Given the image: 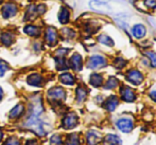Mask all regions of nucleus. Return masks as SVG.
<instances>
[{"instance_id":"nucleus-10","label":"nucleus","mask_w":156,"mask_h":145,"mask_svg":"<svg viewBox=\"0 0 156 145\" xmlns=\"http://www.w3.org/2000/svg\"><path fill=\"white\" fill-rule=\"evenodd\" d=\"M109 66H112L113 69L118 73H121L129 66V59L122 54L114 53L112 56H109Z\"/></svg>"},{"instance_id":"nucleus-32","label":"nucleus","mask_w":156,"mask_h":145,"mask_svg":"<svg viewBox=\"0 0 156 145\" xmlns=\"http://www.w3.org/2000/svg\"><path fill=\"white\" fill-rule=\"evenodd\" d=\"M25 111V107H23V105L19 104V105H16V106L14 107V108L12 109V110L10 111V116L11 119H16L18 118V116H20L23 115V112Z\"/></svg>"},{"instance_id":"nucleus-4","label":"nucleus","mask_w":156,"mask_h":145,"mask_svg":"<svg viewBox=\"0 0 156 145\" xmlns=\"http://www.w3.org/2000/svg\"><path fill=\"white\" fill-rule=\"evenodd\" d=\"M137 125L136 118L131 113H121L114 120V127L123 135H129Z\"/></svg>"},{"instance_id":"nucleus-5","label":"nucleus","mask_w":156,"mask_h":145,"mask_svg":"<svg viewBox=\"0 0 156 145\" xmlns=\"http://www.w3.org/2000/svg\"><path fill=\"white\" fill-rule=\"evenodd\" d=\"M85 66L91 71H102L109 67V55L102 52H96L86 58Z\"/></svg>"},{"instance_id":"nucleus-15","label":"nucleus","mask_w":156,"mask_h":145,"mask_svg":"<svg viewBox=\"0 0 156 145\" xmlns=\"http://www.w3.org/2000/svg\"><path fill=\"white\" fill-rule=\"evenodd\" d=\"M68 65H69V68L72 71L81 72L85 66L84 57L80 53H78V52H74L68 58Z\"/></svg>"},{"instance_id":"nucleus-3","label":"nucleus","mask_w":156,"mask_h":145,"mask_svg":"<svg viewBox=\"0 0 156 145\" xmlns=\"http://www.w3.org/2000/svg\"><path fill=\"white\" fill-rule=\"evenodd\" d=\"M109 19L112 20V23L114 25V27L126 36L129 27L134 19V14L132 12H129V11L125 10L115 11V13L112 15Z\"/></svg>"},{"instance_id":"nucleus-38","label":"nucleus","mask_w":156,"mask_h":145,"mask_svg":"<svg viewBox=\"0 0 156 145\" xmlns=\"http://www.w3.org/2000/svg\"><path fill=\"white\" fill-rule=\"evenodd\" d=\"M104 98H105V95H103V94H98V95L96 96V98H94V102L97 103V105L101 106L103 101H104Z\"/></svg>"},{"instance_id":"nucleus-19","label":"nucleus","mask_w":156,"mask_h":145,"mask_svg":"<svg viewBox=\"0 0 156 145\" xmlns=\"http://www.w3.org/2000/svg\"><path fill=\"white\" fill-rule=\"evenodd\" d=\"M140 55L144 56L147 60H148L149 70H151V71L156 70V49L155 48L150 47V48H147V49L141 50Z\"/></svg>"},{"instance_id":"nucleus-34","label":"nucleus","mask_w":156,"mask_h":145,"mask_svg":"<svg viewBox=\"0 0 156 145\" xmlns=\"http://www.w3.org/2000/svg\"><path fill=\"white\" fill-rule=\"evenodd\" d=\"M25 32L27 33L28 35H30V36L37 37L41 35V29L35 27V26H27V27L25 28Z\"/></svg>"},{"instance_id":"nucleus-28","label":"nucleus","mask_w":156,"mask_h":145,"mask_svg":"<svg viewBox=\"0 0 156 145\" xmlns=\"http://www.w3.org/2000/svg\"><path fill=\"white\" fill-rule=\"evenodd\" d=\"M32 116H38L43 112V104H41V100L39 98H37L36 100L33 101L32 103Z\"/></svg>"},{"instance_id":"nucleus-7","label":"nucleus","mask_w":156,"mask_h":145,"mask_svg":"<svg viewBox=\"0 0 156 145\" xmlns=\"http://www.w3.org/2000/svg\"><path fill=\"white\" fill-rule=\"evenodd\" d=\"M88 8L91 12L105 18H111L112 15L115 13V9L108 0H89Z\"/></svg>"},{"instance_id":"nucleus-24","label":"nucleus","mask_w":156,"mask_h":145,"mask_svg":"<svg viewBox=\"0 0 156 145\" xmlns=\"http://www.w3.org/2000/svg\"><path fill=\"white\" fill-rule=\"evenodd\" d=\"M17 11H18V8H17V5L14 3H6L5 5H3L1 9L2 16H3L4 18H11V17L15 16Z\"/></svg>"},{"instance_id":"nucleus-31","label":"nucleus","mask_w":156,"mask_h":145,"mask_svg":"<svg viewBox=\"0 0 156 145\" xmlns=\"http://www.w3.org/2000/svg\"><path fill=\"white\" fill-rule=\"evenodd\" d=\"M61 35H62V37L64 39H67V40H69V39L76 38V32L72 29V28H63L62 32H61Z\"/></svg>"},{"instance_id":"nucleus-11","label":"nucleus","mask_w":156,"mask_h":145,"mask_svg":"<svg viewBox=\"0 0 156 145\" xmlns=\"http://www.w3.org/2000/svg\"><path fill=\"white\" fill-rule=\"evenodd\" d=\"M105 25H106V22H102L100 18L94 19V20H88L85 22L83 32L86 35V37L96 36V35L103 29V27H104Z\"/></svg>"},{"instance_id":"nucleus-13","label":"nucleus","mask_w":156,"mask_h":145,"mask_svg":"<svg viewBox=\"0 0 156 145\" xmlns=\"http://www.w3.org/2000/svg\"><path fill=\"white\" fill-rule=\"evenodd\" d=\"M140 14L151 15L156 13V0H139L137 4L134 6Z\"/></svg>"},{"instance_id":"nucleus-12","label":"nucleus","mask_w":156,"mask_h":145,"mask_svg":"<svg viewBox=\"0 0 156 145\" xmlns=\"http://www.w3.org/2000/svg\"><path fill=\"white\" fill-rule=\"evenodd\" d=\"M122 80L117 74H109L105 78L104 84L102 86V90L104 92H116L119 86L121 85Z\"/></svg>"},{"instance_id":"nucleus-45","label":"nucleus","mask_w":156,"mask_h":145,"mask_svg":"<svg viewBox=\"0 0 156 145\" xmlns=\"http://www.w3.org/2000/svg\"><path fill=\"white\" fill-rule=\"evenodd\" d=\"M155 38H156V33H155Z\"/></svg>"},{"instance_id":"nucleus-18","label":"nucleus","mask_w":156,"mask_h":145,"mask_svg":"<svg viewBox=\"0 0 156 145\" xmlns=\"http://www.w3.org/2000/svg\"><path fill=\"white\" fill-rule=\"evenodd\" d=\"M103 135L97 129H89L85 133V145H100Z\"/></svg>"},{"instance_id":"nucleus-27","label":"nucleus","mask_w":156,"mask_h":145,"mask_svg":"<svg viewBox=\"0 0 156 145\" xmlns=\"http://www.w3.org/2000/svg\"><path fill=\"white\" fill-rule=\"evenodd\" d=\"M27 83L31 86H35V87H39L43 85V78L41 75L37 73H33L31 75L28 76L27 78Z\"/></svg>"},{"instance_id":"nucleus-17","label":"nucleus","mask_w":156,"mask_h":145,"mask_svg":"<svg viewBox=\"0 0 156 145\" xmlns=\"http://www.w3.org/2000/svg\"><path fill=\"white\" fill-rule=\"evenodd\" d=\"M79 125V116L73 111H70L65 115L62 120V127L66 130H71Z\"/></svg>"},{"instance_id":"nucleus-6","label":"nucleus","mask_w":156,"mask_h":145,"mask_svg":"<svg viewBox=\"0 0 156 145\" xmlns=\"http://www.w3.org/2000/svg\"><path fill=\"white\" fill-rule=\"evenodd\" d=\"M116 93L118 94L121 103H124V104H135L136 102L139 101L140 98L139 91L137 90V88L129 86V84H125L123 82L117 89Z\"/></svg>"},{"instance_id":"nucleus-9","label":"nucleus","mask_w":156,"mask_h":145,"mask_svg":"<svg viewBox=\"0 0 156 145\" xmlns=\"http://www.w3.org/2000/svg\"><path fill=\"white\" fill-rule=\"evenodd\" d=\"M121 105V101H120L119 96L116 92H111L108 95L105 96L104 101H103L101 107L103 110L108 115H113L118 110V108Z\"/></svg>"},{"instance_id":"nucleus-41","label":"nucleus","mask_w":156,"mask_h":145,"mask_svg":"<svg viewBox=\"0 0 156 145\" xmlns=\"http://www.w3.org/2000/svg\"><path fill=\"white\" fill-rule=\"evenodd\" d=\"M126 1H127V3H129V5H132L134 8V6H135L136 4L139 2V0H126Z\"/></svg>"},{"instance_id":"nucleus-39","label":"nucleus","mask_w":156,"mask_h":145,"mask_svg":"<svg viewBox=\"0 0 156 145\" xmlns=\"http://www.w3.org/2000/svg\"><path fill=\"white\" fill-rule=\"evenodd\" d=\"M5 145H19V141L15 139V138H10V139L5 142Z\"/></svg>"},{"instance_id":"nucleus-2","label":"nucleus","mask_w":156,"mask_h":145,"mask_svg":"<svg viewBox=\"0 0 156 145\" xmlns=\"http://www.w3.org/2000/svg\"><path fill=\"white\" fill-rule=\"evenodd\" d=\"M122 74V82L135 88L141 87L147 82V73L139 66L129 65Z\"/></svg>"},{"instance_id":"nucleus-30","label":"nucleus","mask_w":156,"mask_h":145,"mask_svg":"<svg viewBox=\"0 0 156 145\" xmlns=\"http://www.w3.org/2000/svg\"><path fill=\"white\" fill-rule=\"evenodd\" d=\"M146 95L153 104L156 105V82L149 86V88L147 89Z\"/></svg>"},{"instance_id":"nucleus-21","label":"nucleus","mask_w":156,"mask_h":145,"mask_svg":"<svg viewBox=\"0 0 156 145\" xmlns=\"http://www.w3.org/2000/svg\"><path fill=\"white\" fill-rule=\"evenodd\" d=\"M48 98L52 102H63L66 100V91L62 87H53L48 91Z\"/></svg>"},{"instance_id":"nucleus-23","label":"nucleus","mask_w":156,"mask_h":145,"mask_svg":"<svg viewBox=\"0 0 156 145\" xmlns=\"http://www.w3.org/2000/svg\"><path fill=\"white\" fill-rule=\"evenodd\" d=\"M58 33L54 28H51L49 27L46 31V41L47 43L52 47V46H55L58 43Z\"/></svg>"},{"instance_id":"nucleus-35","label":"nucleus","mask_w":156,"mask_h":145,"mask_svg":"<svg viewBox=\"0 0 156 145\" xmlns=\"http://www.w3.org/2000/svg\"><path fill=\"white\" fill-rule=\"evenodd\" d=\"M35 13H37V9L35 5H30L29 8H28L27 12H26V18L28 19V20H30V19H33L35 16H36V14Z\"/></svg>"},{"instance_id":"nucleus-42","label":"nucleus","mask_w":156,"mask_h":145,"mask_svg":"<svg viewBox=\"0 0 156 145\" xmlns=\"http://www.w3.org/2000/svg\"><path fill=\"white\" fill-rule=\"evenodd\" d=\"M26 145H36V142L34 140H29V141L26 143Z\"/></svg>"},{"instance_id":"nucleus-40","label":"nucleus","mask_w":156,"mask_h":145,"mask_svg":"<svg viewBox=\"0 0 156 145\" xmlns=\"http://www.w3.org/2000/svg\"><path fill=\"white\" fill-rule=\"evenodd\" d=\"M36 9H37V14H38V15H41V14H44V13L46 12V6L43 5V4L36 6Z\"/></svg>"},{"instance_id":"nucleus-37","label":"nucleus","mask_w":156,"mask_h":145,"mask_svg":"<svg viewBox=\"0 0 156 145\" xmlns=\"http://www.w3.org/2000/svg\"><path fill=\"white\" fill-rule=\"evenodd\" d=\"M8 68H9V66L5 61L0 60V76H2L4 73H5V71L8 70Z\"/></svg>"},{"instance_id":"nucleus-8","label":"nucleus","mask_w":156,"mask_h":145,"mask_svg":"<svg viewBox=\"0 0 156 145\" xmlns=\"http://www.w3.org/2000/svg\"><path fill=\"white\" fill-rule=\"evenodd\" d=\"M94 41L96 43H98L99 46L103 48H106L107 50H116V47H117V41H116V38L111 34L109 32L104 30H101L98 34L94 36Z\"/></svg>"},{"instance_id":"nucleus-16","label":"nucleus","mask_w":156,"mask_h":145,"mask_svg":"<svg viewBox=\"0 0 156 145\" xmlns=\"http://www.w3.org/2000/svg\"><path fill=\"white\" fill-rule=\"evenodd\" d=\"M25 126L27 128L31 129L34 133H36L38 136H45L46 135V131L45 128H44V124L41 121L38 120V116H32L31 118H29L26 122Z\"/></svg>"},{"instance_id":"nucleus-33","label":"nucleus","mask_w":156,"mask_h":145,"mask_svg":"<svg viewBox=\"0 0 156 145\" xmlns=\"http://www.w3.org/2000/svg\"><path fill=\"white\" fill-rule=\"evenodd\" d=\"M0 40H1V43H3L4 46H10V45H12L13 41H14V35L10 32H5V33H3V34H1Z\"/></svg>"},{"instance_id":"nucleus-36","label":"nucleus","mask_w":156,"mask_h":145,"mask_svg":"<svg viewBox=\"0 0 156 145\" xmlns=\"http://www.w3.org/2000/svg\"><path fill=\"white\" fill-rule=\"evenodd\" d=\"M50 144L51 145H62L63 144V140H62V137L60 135H53L50 139Z\"/></svg>"},{"instance_id":"nucleus-26","label":"nucleus","mask_w":156,"mask_h":145,"mask_svg":"<svg viewBox=\"0 0 156 145\" xmlns=\"http://www.w3.org/2000/svg\"><path fill=\"white\" fill-rule=\"evenodd\" d=\"M58 18L60 23H62V25H68L70 22V19H71V12H70L69 9L66 8V6H62L60 12H58Z\"/></svg>"},{"instance_id":"nucleus-25","label":"nucleus","mask_w":156,"mask_h":145,"mask_svg":"<svg viewBox=\"0 0 156 145\" xmlns=\"http://www.w3.org/2000/svg\"><path fill=\"white\" fill-rule=\"evenodd\" d=\"M58 78H60V82L62 83V84L66 85V86H70V87L74 86L76 83V76L68 71H65V72H63V73H61V75Z\"/></svg>"},{"instance_id":"nucleus-29","label":"nucleus","mask_w":156,"mask_h":145,"mask_svg":"<svg viewBox=\"0 0 156 145\" xmlns=\"http://www.w3.org/2000/svg\"><path fill=\"white\" fill-rule=\"evenodd\" d=\"M65 145H81L80 136L76 133H72L67 136V139L65 141Z\"/></svg>"},{"instance_id":"nucleus-46","label":"nucleus","mask_w":156,"mask_h":145,"mask_svg":"<svg viewBox=\"0 0 156 145\" xmlns=\"http://www.w3.org/2000/svg\"><path fill=\"white\" fill-rule=\"evenodd\" d=\"M0 2H1V0H0Z\"/></svg>"},{"instance_id":"nucleus-44","label":"nucleus","mask_w":156,"mask_h":145,"mask_svg":"<svg viewBox=\"0 0 156 145\" xmlns=\"http://www.w3.org/2000/svg\"><path fill=\"white\" fill-rule=\"evenodd\" d=\"M1 98H2V89H1V87H0V100H1Z\"/></svg>"},{"instance_id":"nucleus-1","label":"nucleus","mask_w":156,"mask_h":145,"mask_svg":"<svg viewBox=\"0 0 156 145\" xmlns=\"http://www.w3.org/2000/svg\"><path fill=\"white\" fill-rule=\"evenodd\" d=\"M151 28L146 20L142 19H133L127 30L126 37L133 43H139L151 35Z\"/></svg>"},{"instance_id":"nucleus-20","label":"nucleus","mask_w":156,"mask_h":145,"mask_svg":"<svg viewBox=\"0 0 156 145\" xmlns=\"http://www.w3.org/2000/svg\"><path fill=\"white\" fill-rule=\"evenodd\" d=\"M89 89L84 84H79L74 90V98L78 104H83L88 98Z\"/></svg>"},{"instance_id":"nucleus-14","label":"nucleus","mask_w":156,"mask_h":145,"mask_svg":"<svg viewBox=\"0 0 156 145\" xmlns=\"http://www.w3.org/2000/svg\"><path fill=\"white\" fill-rule=\"evenodd\" d=\"M105 78H106V75L104 72L91 71V73L88 76V85L94 89H102Z\"/></svg>"},{"instance_id":"nucleus-43","label":"nucleus","mask_w":156,"mask_h":145,"mask_svg":"<svg viewBox=\"0 0 156 145\" xmlns=\"http://www.w3.org/2000/svg\"><path fill=\"white\" fill-rule=\"evenodd\" d=\"M2 136H3V133H2V130L0 129V142H1V140H2Z\"/></svg>"},{"instance_id":"nucleus-22","label":"nucleus","mask_w":156,"mask_h":145,"mask_svg":"<svg viewBox=\"0 0 156 145\" xmlns=\"http://www.w3.org/2000/svg\"><path fill=\"white\" fill-rule=\"evenodd\" d=\"M102 145H123V140L118 133H108L103 136L102 138Z\"/></svg>"}]
</instances>
